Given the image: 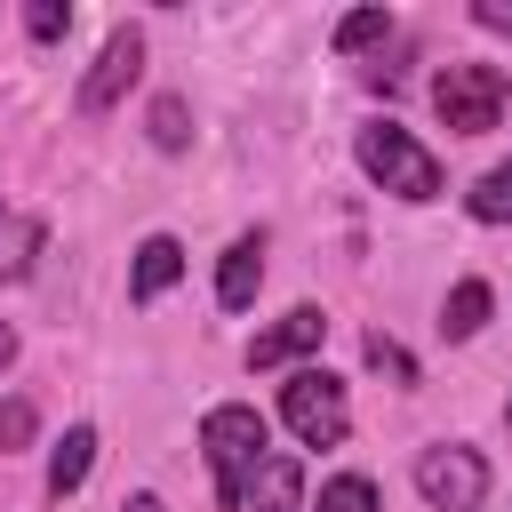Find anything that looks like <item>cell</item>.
<instances>
[{
  "instance_id": "7c38bea8",
  "label": "cell",
  "mask_w": 512,
  "mask_h": 512,
  "mask_svg": "<svg viewBox=\"0 0 512 512\" xmlns=\"http://www.w3.org/2000/svg\"><path fill=\"white\" fill-rule=\"evenodd\" d=\"M40 256V224L32 216H16L8 200H0V280H24V264Z\"/></svg>"
},
{
  "instance_id": "7a4b0ae2",
  "label": "cell",
  "mask_w": 512,
  "mask_h": 512,
  "mask_svg": "<svg viewBox=\"0 0 512 512\" xmlns=\"http://www.w3.org/2000/svg\"><path fill=\"white\" fill-rule=\"evenodd\" d=\"M352 152H360V168H368L392 200H432V192H440V160H432L400 120H368Z\"/></svg>"
},
{
  "instance_id": "ac0fdd59",
  "label": "cell",
  "mask_w": 512,
  "mask_h": 512,
  "mask_svg": "<svg viewBox=\"0 0 512 512\" xmlns=\"http://www.w3.org/2000/svg\"><path fill=\"white\" fill-rule=\"evenodd\" d=\"M64 24H72L64 0H32V8H24V32H32V40H64Z\"/></svg>"
},
{
  "instance_id": "e0dca14e",
  "label": "cell",
  "mask_w": 512,
  "mask_h": 512,
  "mask_svg": "<svg viewBox=\"0 0 512 512\" xmlns=\"http://www.w3.org/2000/svg\"><path fill=\"white\" fill-rule=\"evenodd\" d=\"M384 32H392L384 8H352V16L336 24V48H368V40H384Z\"/></svg>"
},
{
  "instance_id": "4fadbf2b",
  "label": "cell",
  "mask_w": 512,
  "mask_h": 512,
  "mask_svg": "<svg viewBox=\"0 0 512 512\" xmlns=\"http://www.w3.org/2000/svg\"><path fill=\"white\" fill-rule=\"evenodd\" d=\"M480 320H488V280H456L440 328H448V336H480Z\"/></svg>"
},
{
  "instance_id": "2e32d148",
  "label": "cell",
  "mask_w": 512,
  "mask_h": 512,
  "mask_svg": "<svg viewBox=\"0 0 512 512\" xmlns=\"http://www.w3.org/2000/svg\"><path fill=\"white\" fill-rule=\"evenodd\" d=\"M152 144H160V152H184V144H192V128H184V96H160V104H152Z\"/></svg>"
},
{
  "instance_id": "d6986e66",
  "label": "cell",
  "mask_w": 512,
  "mask_h": 512,
  "mask_svg": "<svg viewBox=\"0 0 512 512\" xmlns=\"http://www.w3.org/2000/svg\"><path fill=\"white\" fill-rule=\"evenodd\" d=\"M368 368H384L392 384H416V360H408V352H400L392 336H368Z\"/></svg>"
},
{
  "instance_id": "52a82bcc",
  "label": "cell",
  "mask_w": 512,
  "mask_h": 512,
  "mask_svg": "<svg viewBox=\"0 0 512 512\" xmlns=\"http://www.w3.org/2000/svg\"><path fill=\"white\" fill-rule=\"evenodd\" d=\"M256 288H264V232H240V240L224 248L216 304H224V312H248V304H256Z\"/></svg>"
},
{
  "instance_id": "30bf717a",
  "label": "cell",
  "mask_w": 512,
  "mask_h": 512,
  "mask_svg": "<svg viewBox=\"0 0 512 512\" xmlns=\"http://www.w3.org/2000/svg\"><path fill=\"white\" fill-rule=\"evenodd\" d=\"M176 280H184V248H176L168 232H152V240L136 248V272H128V296H136V304H152V296H168Z\"/></svg>"
},
{
  "instance_id": "cb8c5ba5",
  "label": "cell",
  "mask_w": 512,
  "mask_h": 512,
  "mask_svg": "<svg viewBox=\"0 0 512 512\" xmlns=\"http://www.w3.org/2000/svg\"><path fill=\"white\" fill-rule=\"evenodd\" d=\"M504 424H512V400H504Z\"/></svg>"
},
{
  "instance_id": "8fae6325",
  "label": "cell",
  "mask_w": 512,
  "mask_h": 512,
  "mask_svg": "<svg viewBox=\"0 0 512 512\" xmlns=\"http://www.w3.org/2000/svg\"><path fill=\"white\" fill-rule=\"evenodd\" d=\"M88 464H96V424H72V432L56 440V456H48V496L64 504V496L88 480Z\"/></svg>"
},
{
  "instance_id": "5bb4252c",
  "label": "cell",
  "mask_w": 512,
  "mask_h": 512,
  "mask_svg": "<svg viewBox=\"0 0 512 512\" xmlns=\"http://www.w3.org/2000/svg\"><path fill=\"white\" fill-rule=\"evenodd\" d=\"M464 200H472V216H480V224H512V160H504V168H488Z\"/></svg>"
},
{
  "instance_id": "9c48e42d",
  "label": "cell",
  "mask_w": 512,
  "mask_h": 512,
  "mask_svg": "<svg viewBox=\"0 0 512 512\" xmlns=\"http://www.w3.org/2000/svg\"><path fill=\"white\" fill-rule=\"evenodd\" d=\"M240 512H304V472H296V456L272 448V456L256 464V480H248Z\"/></svg>"
},
{
  "instance_id": "277c9868",
  "label": "cell",
  "mask_w": 512,
  "mask_h": 512,
  "mask_svg": "<svg viewBox=\"0 0 512 512\" xmlns=\"http://www.w3.org/2000/svg\"><path fill=\"white\" fill-rule=\"evenodd\" d=\"M280 416H288V432H296L304 448H336V440L352 432L344 384H336L328 368H296V376L280 384Z\"/></svg>"
},
{
  "instance_id": "44dd1931",
  "label": "cell",
  "mask_w": 512,
  "mask_h": 512,
  "mask_svg": "<svg viewBox=\"0 0 512 512\" xmlns=\"http://www.w3.org/2000/svg\"><path fill=\"white\" fill-rule=\"evenodd\" d=\"M472 24H488V32H512V0H480V8H472Z\"/></svg>"
},
{
  "instance_id": "603a6c76",
  "label": "cell",
  "mask_w": 512,
  "mask_h": 512,
  "mask_svg": "<svg viewBox=\"0 0 512 512\" xmlns=\"http://www.w3.org/2000/svg\"><path fill=\"white\" fill-rule=\"evenodd\" d=\"M8 360H16V328L0 320V376H8Z\"/></svg>"
},
{
  "instance_id": "8992f818",
  "label": "cell",
  "mask_w": 512,
  "mask_h": 512,
  "mask_svg": "<svg viewBox=\"0 0 512 512\" xmlns=\"http://www.w3.org/2000/svg\"><path fill=\"white\" fill-rule=\"evenodd\" d=\"M136 72H144V32H136V24H120V32L96 48L88 80H80V112H112V104L136 88Z\"/></svg>"
},
{
  "instance_id": "ba28073f",
  "label": "cell",
  "mask_w": 512,
  "mask_h": 512,
  "mask_svg": "<svg viewBox=\"0 0 512 512\" xmlns=\"http://www.w3.org/2000/svg\"><path fill=\"white\" fill-rule=\"evenodd\" d=\"M320 336H328V320H320L312 304H296L288 320H272V328H264V336L248 344V368H280V360H296V352H312Z\"/></svg>"
},
{
  "instance_id": "5b68a950",
  "label": "cell",
  "mask_w": 512,
  "mask_h": 512,
  "mask_svg": "<svg viewBox=\"0 0 512 512\" xmlns=\"http://www.w3.org/2000/svg\"><path fill=\"white\" fill-rule=\"evenodd\" d=\"M416 496H424L432 512H480V496H488V464H480V448H464V440L424 448V456H416Z\"/></svg>"
},
{
  "instance_id": "6da1fadb",
  "label": "cell",
  "mask_w": 512,
  "mask_h": 512,
  "mask_svg": "<svg viewBox=\"0 0 512 512\" xmlns=\"http://www.w3.org/2000/svg\"><path fill=\"white\" fill-rule=\"evenodd\" d=\"M200 448H208V472H216V504H232V512H240V496H248L256 464L272 456L264 416H256V408H240V400H224V408H208V416H200Z\"/></svg>"
},
{
  "instance_id": "9a60e30c",
  "label": "cell",
  "mask_w": 512,
  "mask_h": 512,
  "mask_svg": "<svg viewBox=\"0 0 512 512\" xmlns=\"http://www.w3.org/2000/svg\"><path fill=\"white\" fill-rule=\"evenodd\" d=\"M320 512H376V488H368L360 472H336V480L320 488Z\"/></svg>"
},
{
  "instance_id": "3957f363",
  "label": "cell",
  "mask_w": 512,
  "mask_h": 512,
  "mask_svg": "<svg viewBox=\"0 0 512 512\" xmlns=\"http://www.w3.org/2000/svg\"><path fill=\"white\" fill-rule=\"evenodd\" d=\"M504 96H512L504 64H440V80H432V104H440L448 136H488L504 120Z\"/></svg>"
},
{
  "instance_id": "ffe728a7",
  "label": "cell",
  "mask_w": 512,
  "mask_h": 512,
  "mask_svg": "<svg viewBox=\"0 0 512 512\" xmlns=\"http://www.w3.org/2000/svg\"><path fill=\"white\" fill-rule=\"evenodd\" d=\"M32 424H40V416H32V400H0V456H8V448H24V440H32Z\"/></svg>"
},
{
  "instance_id": "7402d4cb",
  "label": "cell",
  "mask_w": 512,
  "mask_h": 512,
  "mask_svg": "<svg viewBox=\"0 0 512 512\" xmlns=\"http://www.w3.org/2000/svg\"><path fill=\"white\" fill-rule=\"evenodd\" d=\"M120 512H168V504H160V496H152V488H136V496H128V504H120Z\"/></svg>"
}]
</instances>
